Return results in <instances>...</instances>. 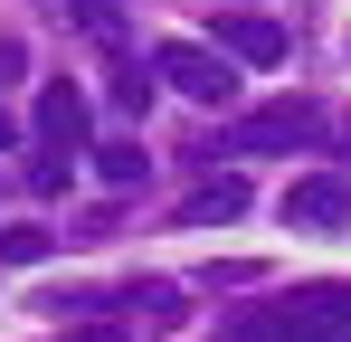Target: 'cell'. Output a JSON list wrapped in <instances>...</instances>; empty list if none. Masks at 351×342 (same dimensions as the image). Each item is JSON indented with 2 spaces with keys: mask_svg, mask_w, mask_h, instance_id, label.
I'll return each instance as SVG.
<instances>
[{
  "mask_svg": "<svg viewBox=\"0 0 351 342\" xmlns=\"http://www.w3.org/2000/svg\"><path fill=\"white\" fill-rule=\"evenodd\" d=\"M38 133H48V152H95V114L76 95V76H48L38 86Z\"/></svg>",
  "mask_w": 351,
  "mask_h": 342,
  "instance_id": "cell-3",
  "label": "cell"
},
{
  "mask_svg": "<svg viewBox=\"0 0 351 342\" xmlns=\"http://www.w3.org/2000/svg\"><path fill=\"white\" fill-rule=\"evenodd\" d=\"M228 219H247V181H209L180 200V228H228Z\"/></svg>",
  "mask_w": 351,
  "mask_h": 342,
  "instance_id": "cell-7",
  "label": "cell"
},
{
  "mask_svg": "<svg viewBox=\"0 0 351 342\" xmlns=\"http://www.w3.org/2000/svg\"><path fill=\"white\" fill-rule=\"evenodd\" d=\"M10 133H19V124H10V114H0V152H10Z\"/></svg>",
  "mask_w": 351,
  "mask_h": 342,
  "instance_id": "cell-17",
  "label": "cell"
},
{
  "mask_svg": "<svg viewBox=\"0 0 351 342\" xmlns=\"http://www.w3.org/2000/svg\"><path fill=\"white\" fill-rule=\"evenodd\" d=\"M285 304H294V314H304V323H313L323 342H351V285H342V276H313V285H294Z\"/></svg>",
  "mask_w": 351,
  "mask_h": 342,
  "instance_id": "cell-6",
  "label": "cell"
},
{
  "mask_svg": "<svg viewBox=\"0 0 351 342\" xmlns=\"http://www.w3.org/2000/svg\"><path fill=\"white\" fill-rule=\"evenodd\" d=\"M285 228L351 238V181H294V190H285Z\"/></svg>",
  "mask_w": 351,
  "mask_h": 342,
  "instance_id": "cell-4",
  "label": "cell"
},
{
  "mask_svg": "<svg viewBox=\"0 0 351 342\" xmlns=\"http://www.w3.org/2000/svg\"><path fill=\"white\" fill-rule=\"evenodd\" d=\"M114 95H123V114H143V95H152V67H133L123 48H114Z\"/></svg>",
  "mask_w": 351,
  "mask_h": 342,
  "instance_id": "cell-13",
  "label": "cell"
},
{
  "mask_svg": "<svg viewBox=\"0 0 351 342\" xmlns=\"http://www.w3.org/2000/svg\"><path fill=\"white\" fill-rule=\"evenodd\" d=\"M66 19H86V38L123 48V0H66Z\"/></svg>",
  "mask_w": 351,
  "mask_h": 342,
  "instance_id": "cell-11",
  "label": "cell"
},
{
  "mask_svg": "<svg viewBox=\"0 0 351 342\" xmlns=\"http://www.w3.org/2000/svg\"><path fill=\"white\" fill-rule=\"evenodd\" d=\"M19 76H29V48H19V38H0V86H19Z\"/></svg>",
  "mask_w": 351,
  "mask_h": 342,
  "instance_id": "cell-15",
  "label": "cell"
},
{
  "mask_svg": "<svg viewBox=\"0 0 351 342\" xmlns=\"http://www.w3.org/2000/svg\"><path fill=\"white\" fill-rule=\"evenodd\" d=\"M219 48L237 57V67H285V29H276V19H266V10H228V19H219Z\"/></svg>",
  "mask_w": 351,
  "mask_h": 342,
  "instance_id": "cell-5",
  "label": "cell"
},
{
  "mask_svg": "<svg viewBox=\"0 0 351 342\" xmlns=\"http://www.w3.org/2000/svg\"><path fill=\"white\" fill-rule=\"evenodd\" d=\"M38 257H58L48 228H0V266H38Z\"/></svg>",
  "mask_w": 351,
  "mask_h": 342,
  "instance_id": "cell-12",
  "label": "cell"
},
{
  "mask_svg": "<svg viewBox=\"0 0 351 342\" xmlns=\"http://www.w3.org/2000/svg\"><path fill=\"white\" fill-rule=\"evenodd\" d=\"M342 152H351V124H342Z\"/></svg>",
  "mask_w": 351,
  "mask_h": 342,
  "instance_id": "cell-18",
  "label": "cell"
},
{
  "mask_svg": "<svg viewBox=\"0 0 351 342\" xmlns=\"http://www.w3.org/2000/svg\"><path fill=\"white\" fill-rule=\"evenodd\" d=\"M228 342H323V333H313L294 304H276V314H237V323H228Z\"/></svg>",
  "mask_w": 351,
  "mask_h": 342,
  "instance_id": "cell-8",
  "label": "cell"
},
{
  "mask_svg": "<svg viewBox=\"0 0 351 342\" xmlns=\"http://www.w3.org/2000/svg\"><path fill=\"white\" fill-rule=\"evenodd\" d=\"M143 152H133V143H95V181H105V190H143Z\"/></svg>",
  "mask_w": 351,
  "mask_h": 342,
  "instance_id": "cell-10",
  "label": "cell"
},
{
  "mask_svg": "<svg viewBox=\"0 0 351 342\" xmlns=\"http://www.w3.org/2000/svg\"><path fill=\"white\" fill-rule=\"evenodd\" d=\"M152 76L180 86L190 105H237V57L228 48H190V38H171V48H152Z\"/></svg>",
  "mask_w": 351,
  "mask_h": 342,
  "instance_id": "cell-1",
  "label": "cell"
},
{
  "mask_svg": "<svg viewBox=\"0 0 351 342\" xmlns=\"http://www.w3.org/2000/svg\"><path fill=\"white\" fill-rule=\"evenodd\" d=\"M66 342H133V333H105V323H95V333H66Z\"/></svg>",
  "mask_w": 351,
  "mask_h": 342,
  "instance_id": "cell-16",
  "label": "cell"
},
{
  "mask_svg": "<svg viewBox=\"0 0 351 342\" xmlns=\"http://www.w3.org/2000/svg\"><path fill=\"white\" fill-rule=\"evenodd\" d=\"M219 143L228 152H304V143H323V114L313 105H256V114H237Z\"/></svg>",
  "mask_w": 351,
  "mask_h": 342,
  "instance_id": "cell-2",
  "label": "cell"
},
{
  "mask_svg": "<svg viewBox=\"0 0 351 342\" xmlns=\"http://www.w3.org/2000/svg\"><path fill=\"white\" fill-rule=\"evenodd\" d=\"M19 190H66V152H38V162H29V181H19Z\"/></svg>",
  "mask_w": 351,
  "mask_h": 342,
  "instance_id": "cell-14",
  "label": "cell"
},
{
  "mask_svg": "<svg viewBox=\"0 0 351 342\" xmlns=\"http://www.w3.org/2000/svg\"><path fill=\"white\" fill-rule=\"evenodd\" d=\"M114 304H123V314H152V323H180V285H152V276H133Z\"/></svg>",
  "mask_w": 351,
  "mask_h": 342,
  "instance_id": "cell-9",
  "label": "cell"
}]
</instances>
